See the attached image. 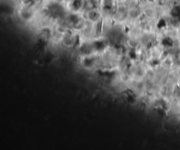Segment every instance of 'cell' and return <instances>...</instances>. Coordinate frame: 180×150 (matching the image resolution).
Returning a JSON list of instances; mask_svg holds the SVG:
<instances>
[{
	"label": "cell",
	"instance_id": "cell-2",
	"mask_svg": "<svg viewBox=\"0 0 180 150\" xmlns=\"http://www.w3.org/2000/svg\"><path fill=\"white\" fill-rule=\"evenodd\" d=\"M56 1H58V2H62V1H63V0H56Z\"/></svg>",
	"mask_w": 180,
	"mask_h": 150
},
{
	"label": "cell",
	"instance_id": "cell-1",
	"mask_svg": "<svg viewBox=\"0 0 180 150\" xmlns=\"http://www.w3.org/2000/svg\"><path fill=\"white\" fill-rule=\"evenodd\" d=\"M171 16L174 18L180 17V6H176L172 7L171 11H170Z\"/></svg>",
	"mask_w": 180,
	"mask_h": 150
}]
</instances>
